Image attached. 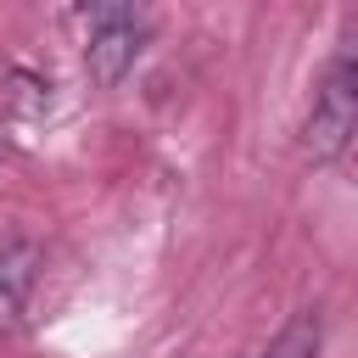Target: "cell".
<instances>
[{"label":"cell","instance_id":"obj_1","mask_svg":"<svg viewBox=\"0 0 358 358\" xmlns=\"http://www.w3.org/2000/svg\"><path fill=\"white\" fill-rule=\"evenodd\" d=\"M352 129H358L352 56H336L330 73H324L319 90H313V106H308V123H302V157H308V162H336V157L352 145Z\"/></svg>","mask_w":358,"mask_h":358},{"label":"cell","instance_id":"obj_2","mask_svg":"<svg viewBox=\"0 0 358 358\" xmlns=\"http://www.w3.org/2000/svg\"><path fill=\"white\" fill-rule=\"evenodd\" d=\"M39 268H45V246L34 235L0 241V336L17 330V319L28 313V296L39 285Z\"/></svg>","mask_w":358,"mask_h":358},{"label":"cell","instance_id":"obj_3","mask_svg":"<svg viewBox=\"0 0 358 358\" xmlns=\"http://www.w3.org/2000/svg\"><path fill=\"white\" fill-rule=\"evenodd\" d=\"M140 45H145V34H140L134 17L106 22V28H90V39H84V73H90V84H95V90L123 84L129 67L140 62Z\"/></svg>","mask_w":358,"mask_h":358},{"label":"cell","instance_id":"obj_4","mask_svg":"<svg viewBox=\"0 0 358 358\" xmlns=\"http://www.w3.org/2000/svg\"><path fill=\"white\" fill-rule=\"evenodd\" d=\"M324 352V313L319 308H296L274 336H268V347L257 352V358H319Z\"/></svg>","mask_w":358,"mask_h":358},{"label":"cell","instance_id":"obj_5","mask_svg":"<svg viewBox=\"0 0 358 358\" xmlns=\"http://www.w3.org/2000/svg\"><path fill=\"white\" fill-rule=\"evenodd\" d=\"M78 17H84V28L123 22V17H129V0H78Z\"/></svg>","mask_w":358,"mask_h":358}]
</instances>
